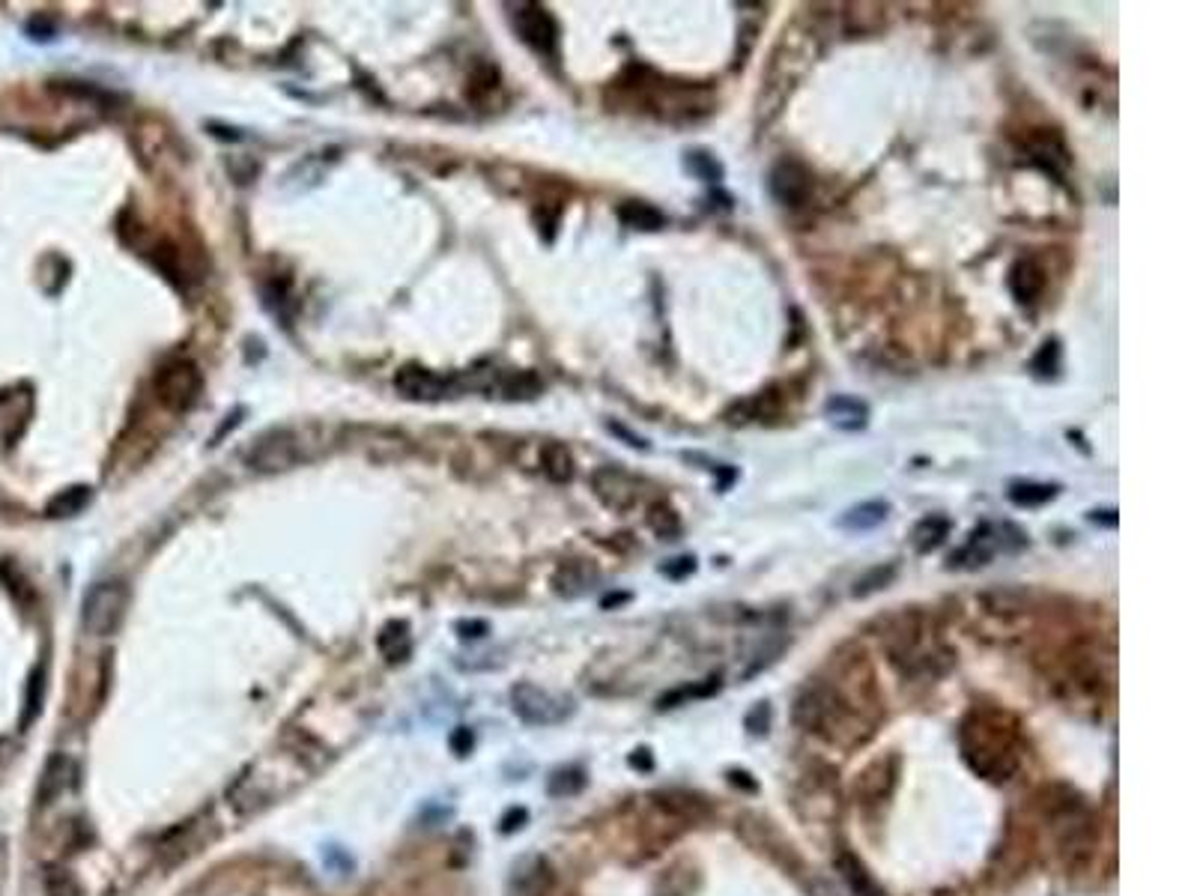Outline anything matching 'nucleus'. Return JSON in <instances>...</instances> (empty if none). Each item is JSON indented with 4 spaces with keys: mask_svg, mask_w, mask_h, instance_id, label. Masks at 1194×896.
I'll return each instance as SVG.
<instances>
[{
    "mask_svg": "<svg viewBox=\"0 0 1194 896\" xmlns=\"http://www.w3.org/2000/svg\"><path fill=\"white\" fill-rule=\"evenodd\" d=\"M961 753L979 777L991 783H1007L1018 771V739L1016 729L1000 723L998 714L974 711L961 727Z\"/></svg>",
    "mask_w": 1194,
    "mask_h": 896,
    "instance_id": "f257e3e1",
    "label": "nucleus"
},
{
    "mask_svg": "<svg viewBox=\"0 0 1194 896\" xmlns=\"http://www.w3.org/2000/svg\"><path fill=\"white\" fill-rule=\"evenodd\" d=\"M852 706L842 697L840 690L831 688L827 681H813L797 693L794 700V720L797 727H803L806 732H815V735H824V739L840 741L842 732H852L848 729V720H852Z\"/></svg>",
    "mask_w": 1194,
    "mask_h": 896,
    "instance_id": "f03ea898",
    "label": "nucleus"
},
{
    "mask_svg": "<svg viewBox=\"0 0 1194 896\" xmlns=\"http://www.w3.org/2000/svg\"><path fill=\"white\" fill-rule=\"evenodd\" d=\"M128 612V586L123 580H102L84 595L81 621L93 637H114Z\"/></svg>",
    "mask_w": 1194,
    "mask_h": 896,
    "instance_id": "7ed1b4c3",
    "label": "nucleus"
},
{
    "mask_svg": "<svg viewBox=\"0 0 1194 896\" xmlns=\"http://www.w3.org/2000/svg\"><path fill=\"white\" fill-rule=\"evenodd\" d=\"M153 389H156L158 404L171 410V413H188L192 406L197 404L200 398V389H204V374L192 359H171L156 371V380H153Z\"/></svg>",
    "mask_w": 1194,
    "mask_h": 896,
    "instance_id": "20e7f679",
    "label": "nucleus"
},
{
    "mask_svg": "<svg viewBox=\"0 0 1194 896\" xmlns=\"http://www.w3.org/2000/svg\"><path fill=\"white\" fill-rule=\"evenodd\" d=\"M511 709L523 723L529 727H558L570 718L574 702L568 697H558L549 690L532 684V681H517L511 688Z\"/></svg>",
    "mask_w": 1194,
    "mask_h": 896,
    "instance_id": "39448f33",
    "label": "nucleus"
},
{
    "mask_svg": "<svg viewBox=\"0 0 1194 896\" xmlns=\"http://www.w3.org/2000/svg\"><path fill=\"white\" fill-rule=\"evenodd\" d=\"M511 24L517 37L541 58H558V24L541 3H519L511 12Z\"/></svg>",
    "mask_w": 1194,
    "mask_h": 896,
    "instance_id": "423d86ee",
    "label": "nucleus"
},
{
    "mask_svg": "<svg viewBox=\"0 0 1194 896\" xmlns=\"http://www.w3.org/2000/svg\"><path fill=\"white\" fill-rule=\"evenodd\" d=\"M813 171L806 168L797 158H780L771 174H768V192L780 207L797 209L813 197Z\"/></svg>",
    "mask_w": 1194,
    "mask_h": 896,
    "instance_id": "0eeeda50",
    "label": "nucleus"
},
{
    "mask_svg": "<svg viewBox=\"0 0 1194 896\" xmlns=\"http://www.w3.org/2000/svg\"><path fill=\"white\" fill-rule=\"evenodd\" d=\"M302 452H299V440H296L294 431L287 428H272L266 431L264 436H257V443L251 445L248 452V461L260 473H275V470H290L294 463H299Z\"/></svg>",
    "mask_w": 1194,
    "mask_h": 896,
    "instance_id": "6e6552de",
    "label": "nucleus"
},
{
    "mask_svg": "<svg viewBox=\"0 0 1194 896\" xmlns=\"http://www.w3.org/2000/svg\"><path fill=\"white\" fill-rule=\"evenodd\" d=\"M394 389L406 401H442L451 392H457L461 383L451 380V377L436 374L431 368H421V364H403L401 371L394 374Z\"/></svg>",
    "mask_w": 1194,
    "mask_h": 896,
    "instance_id": "1a4fd4ad",
    "label": "nucleus"
},
{
    "mask_svg": "<svg viewBox=\"0 0 1194 896\" xmlns=\"http://www.w3.org/2000/svg\"><path fill=\"white\" fill-rule=\"evenodd\" d=\"M591 491H595L600 503L607 505L609 512L627 514L639 503L642 484L630 473H625V470H618V466H600V470L591 475Z\"/></svg>",
    "mask_w": 1194,
    "mask_h": 896,
    "instance_id": "9d476101",
    "label": "nucleus"
},
{
    "mask_svg": "<svg viewBox=\"0 0 1194 896\" xmlns=\"http://www.w3.org/2000/svg\"><path fill=\"white\" fill-rule=\"evenodd\" d=\"M549 890H553V867L547 864V857H523L511 873V896H549Z\"/></svg>",
    "mask_w": 1194,
    "mask_h": 896,
    "instance_id": "9b49d317",
    "label": "nucleus"
},
{
    "mask_svg": "<svg viewBox=\"0 0 1194 896\" xmlns=\"http://www.w3.org/2000/svg\"><path fill=\"white\" fill-rule=\"evenodd\" d=\"M1007 287L1018 306H1033L1039 293L1046 290V269L1039 267L1033 257H1021L1009 267Z\"/></svg>",
    "mask_w": 1194,
    "mask_h": 896,
    "instance_id": "f8f14e48",
    "label": "nucleus"
},
{
    "mask_svg": "<svg viewBox=\"0 0 1194 896\" xmlns=\"http://www.w3.org/2000/svg\"><path fill=\"white\" fill-rule=\"evenodd\" d=\"M824 415L831 419L833 428L840 431H863L869 424V404L861 401V398H852V394H833L831 401L824 404Z\"/></svg>",
    "mask_w": 1194,
    "mask_h": 896,
    "instance_id": "ddd939ff",
    "label": "nucleus"
},
{
    "mask_svg": "<svg viewBox=\"0 0 1194 896\" xmlns=\"http://www.w3.org/2000/svg\"><path fill=\"white\" fill-rule=\"evenodd\" d=\"M69 777H72V759L63 756V753H54L42 769L40 786H37V804L49 807L51 801H58L63 795V789H66Z\"/></svg>",
    "mask_w": 1194,
    "mask_h": 896,
    "instance_id": "4468645a",
    "label": "nucleus"
},
{
    "mask_svg": "<svg viewBox=\"0 0 1194 896\" xmlns=\"http://www.w3.org/2000/svg\"><path fill=\"white\" fill-rule=\"evenodd\" d=\"M836 869H840L842 882L852 887L854 896H884L882 885L875 882V876L866 869L861 857H854L852 852H840V855H836Z\"/></svg>",
    "mask_w": 1194,
    "mask_h": 896,
    "instance_id": "2eb2a0df",
    "label": "nucleus"
},
{
    "mask_svg": "<svg viewBox=\"0 0 1194 896\" xmlns=\"http://www.w3.org/2000/svg\"><path fill=\"white\" fill-rule=\"evenodd\" d=\"M887 514H891V503L869 500V503L852 505V508L836 521V526L845 529V533H869V529H875V526H882V523L887 521Z\"/></svg>",
    "mask_w": 1194,
    "mask_h": 896,
    "instance_id": "dca6fc26",
    "label": "nucleus"
},
{
    "mask_svg": "<svg viewBox=\"0 0 1194 896\" xmlns=\"http://www.w3.org/2000/svg\"><path fill=\"white\" fill-rule=\"evenodd\" d=\"M618 222L630 227V230H639V234H657V230H663L669 218L657 207H651V204L627 200V204L618 207Z\"/></svg>",
    "mask_w": 1194,
    "mask_h": 896,
    "instance_id": "f3484780",
    "label": "nucleus"
},
{
    "mask_svg": "<svg viewBox=\"0 0 1194 896\" xmlns=\"http://www.w3.org/2000/svg\"><path fill=\"white\" fill-rule=\"evenodd\" d=\"M541 470H544V475H547L553 484H568L570 478H574L577 463H574V454H570L568 445L547 443L541 449Z\"/></svg>",
    "mask_w": 1194,
    "mask_h": 896,
    "instance_id": "a211bd4d",
    "label": "nucleus"
},
{
    "mask_svg": "<svg viewBox=\"0 0 1194 896\" xmlns=\"http://www.w3.org/2000/svg\"><path fill=\"white\" fill-rule=\"evenodd\" d=\"M950 529H953L950 517H944V514H929V517H923V521L914 526V533H910L914 550L917 553L938 550L940 544L947 542Z\"/></svg>",
    "mask_w": 1194,
    "mask_h": 896,
    "instance_id": "6ab92c4d",
    "label": "nucleus"
},
{
    "mask_svg": "<svg viewBox=\"0 0 1194 896\" xmlns=\"http://www.w3.org/2000/svg\"><path fill=\"white\" fill-rule=\"evenodd\" d=\"M1060 484L1048 482H1012L1007 491V500L1016 508H1039V505L1058 500Z\"/></svg>",
    "mask_w": 1194,
    "mask_h": 896,
    "instance_id": "aec40b11",
    "label": "nucleus"
},
{
    "mask_svg": "<svg viewBox=\"0 0 1194 896\" xmlns=\"http://www.w3.org/2000/svg\"><path fill=\"white\" fill-rule=\"evenodd\" d=\"M377 646H380L382 658L392 660V663L394 660L406 658V655L412 651V637H410V628H406V621H389V625L380 630Z\"/></svg>",
    "mask_w": 1194,
    "mask_h": 896,
    "instance_id": "412c9836",
    "label": "nucleus"
},
{
    "mask_svg": "<svg viewBox=\"0 0 1194 896\" xmlns=\"http://www.w3.org/2000/svg\"><path fill=\"white\" fill-rule=\"evenodd\" d=\"M646 521L648 529H651L660 542H678V535H681V517H678V512L669 503L660 500V503L648 505Z\"/></svg>",
    "mask_w": 1194,
    "mask_h": 896,
    "instance_id": "4be33fe9",
    "label": "nucleus"
},
{
    "mask_svg": "<svg viewBox=\"0 0 1194 896\" xmlns=\"http://www.w3.org/2000/svg\"><path fill=\"white\" fill-rule=\"evenodd\" d=\"M90 487L88 484H75V487H66V491H60L54 500L49 503V514L51 517H75V514H81L84 508H88L90 503Z\"/></svg>",
    "mask_w": 1194,
    "mask_h": 896,
    "instance_id": "5701e85b",
    "label": "nucleus"
},
{
    "mask_svg": "<svg viewBox=\"0 0 1194 896\" xmlns=\"http://www.w3.org/2000/svg\"><path fill=\"white\" fill-rule=\"evenodd\" d=\"M685 168L690 171L696 179H706V183H720V179H723L720 158H717L714 153H708V150H687Z\"/></svg>",
    "mask_w": 1194,
    "mask_h": 896,
    "instance_id": "b1692460",
    "label": "nucleus"
},
{
    "mask_svg": "<svg viewBox=\"0 0 1194 896\" xmlns=\"http://www.w3.org/2000/svg\"><path fill=\"white\" fill-rule=\"evenodd\" d=\"M893 577H896V565H878V568H872V571H866L861 580L854 583L852 595L854 598H869L872 591L884 589Z\"/></svg>",
    "mask_w": 1194,
    "mask_h": 896,
    "instance_id": "393cba45",
    "label": "nucleus"
},
{
    "mask_svg": "<svg viewBox=\"0 0 1194 896\" xmlns=\"http://www.w3.org/2000/svg\"><path fill=\"white\" fill-rule=\"evenodd\" d=\"M45 896H81L79 878L63 867L45 869Z\"/></svg>",
    "mask_w": 1194,
    "mask_h": 896,
    "instance_id": "a878e982",
    "label": "nucleus"
},
{
    "mask_svg": "<svg viewBox=\"0 0 1194 896\" xmlns=\"http://www.w3.org/2000/svg\"><path fill=\"white\" fill-rule=\"evenodd\" d=\"M1030 368H1033V374L1037 377H1054L1060 371V341L1058 338H1048L1046 344L1039 347V353L1033 356V362H1030Z\"/></svg>",
    "mask_w": 1194,
    "mask_h": 896,
    "instance_id": "bb28decb",
    "label": "nucleus"
},
{
    "mask_svg": "<svg viewBox=\"0 0 1194 896\" xmlns=\"http://www.w3.org/2000/svg\"><path fill=\"white\" fill-rule=\"evenodd\" d=\"M586 786V774L579 769H565V771H556L553 777H549V795H556V799H562V795H574V792H579V789Z\"/></svg>",
    "mask_w": 1194,
    "mask_h": 896,
    "instance_id": "cd10ccee",
    "label": "nucleus"
},
{
    "mask_svg": "<svg viewBox=\"0 0 1194 896\" xmlns=\"http://www.w3.org/2000/svg\"><path fill=\"white\" fill-rule=\"evenodd\" d=\"M714 690H720V679H708V684H687V688H678L672 693H666L660 700V709H676L681 700H699V697H711Z\"/></svg>",
    "mask_w": 1194,
    "mask_h": 896,
    "instance_id": "c85d7f7f",
    "label": "nucleus"
},
{
    "mask_svg": "<svg viewBox=\"0 0 1194 896\" xmlns=\"http://www.w3.org/2000/svg\"><path fill=\"white\" fill-rule=\"evenodd\" d=\"M45 676H42V670L33 672V679H30V688H28V709H24V718H21V727H30L33 720H37V714L42 711V690H45Z\"/></svg>",
    "mask_w": 1194,
    "mask_h": 896,
    "instance_id": "c756f323",
    "label": "nucleus"
},
{
    "mask_svg": "<svg viewBox=\"0 0 1194 896\" xmlns=\"http://www.w3.org/2000/svg\"><path fill=\"white\" fill-rule=\"evenodd\" d=\"M660 571H663L669 580H685L687 574L696 571V559L693 556H678V559H672L669 565H663Z\"/></svg>",
    "mask_w": 1194,
    "mask_h": 896,
    "instance_id": "7c9ffc66",
    "label": "nucleus"
},
{
    "mask_svg": "<svg viewBox=\"0 0 1194 896\" xmlns=\"http://www.w3.org/2000/svg\"><path fill=\"white\" fill-rule=\"evenodd\" d=\"M768 720H771V709H768L764 702H759V706L747 714V729L755 732V735H759V732H768Z\"/></svg>",
    "mask_w": 1194,
    "mask_h": 896,
    "instance_id": "2f4dec72",
    "label": "nucleus"
},
{
    "mask_svg": "<svg viewBox=\"0 0 1194 896\" xmlns=\"http://www.w3.org/2000/svg\"><path fill=\"white\" fill-rule=\"evenodd\" d=\"M1087 521L1097 523V526H1105V529H1116V526H1120V514H1116V508H1093V512L1087 514Z\"/></svg>",
    "mask_w": 1194,
    "mask_h": 896,
    "instance_id": "473e14b6",
    "label": "nucleus"
},
{
    "mask_svg": "<svg viewBox=\"0 0 1194 896\" xmlns=\"http://www.w3.org/2000/svg\"><path fill=\"white\" fill-rule=\"evenodd\" d=\"M609 431H613L616 436H621V440H627V445H630V449H637V452H648V449H651V445H648V440L637 436L634 431H627L625 424L613 422V424H609Z\"/></svg>",
    "mask_w": 1194,
    "mask_h": 896,
    "instance_id": "72a5a7b5",
    "label": "nucleus"
}]
</instances>
